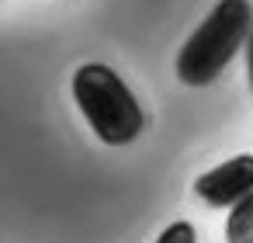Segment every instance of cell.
<instances>
[{"instance_id":"cell-2","label":"cell","mask_w":253,"mask_h":243,"mask_svg":"<svg viewBox=\"0 0 253 243\" xmlns=\"http://www.w3.org/2000/svg\"><path fill=\"white\" fill-rule=\"evenodd\" d=\"M73 97L104 146H128L139 139L146 115L139 108V97L125 87V80L111 66L104 63L80 66L73 73Z\"/></svg>"},{"instance_id":"cell-5","label":"cell","mask_w":253,"mask_h":243,"mask_svg":"<svg viewBox=\"0 0 253 243\" xmlns=\"http://www.w3.org/2000/svg\"><path fill=\"white\" fill-rule=\"evenodd\" d=\"M156 243H198V233H194L191 222H173V226H167L160 233Z\"/></svg>"},{"instance_id":"cell-6","label":"cell","mask_w":253,"mask_h":243,"mask_svg":"<svg viewBox=\"0 0 253 243\" xmlns=\"http://www.w3.org/2000/svg\"><path fill=\"white\" fill-rule=\"evenodd\" d=\"M246 84H250V94H253V35L246 42Z\"/></svg>"},{"instance_id":"cell-1","label":"cell","mask_w":253,"mask_h":243,"mask_svg":"<svg viewBox=\"0 0 253 243\" xmlns=\"http://www.w3.org/2000/svg\"><path fill=\"white\" fill-rule=\"evenodd\" d=\"M253 35V4L250 0H218L208 18L191 32V39L177 52V77L187 87H208L222 77V70L246 49Z\"/></svg>"},{"instance_id":"cell-3","label":"cell","mask_w":253,"mask_h":243,"mask_svg":"<svg viewBox=\"0 0 253 243\" xmlns=\"http://www.w3.org/2000/svg\"><path fill=\"white\" fill-rule=\"evenodd\" d=\"M253 194V153H239L194 181V198L208 208H236Z\"/></svg>"},{"instance_id":"cell-4","label":"cell","mask_w":253,"mask_h":243,"mask_svg":"<svg viewBox=\"0 0 253 243\" xmlns=\"http://www.w3.org/2000/svg\"><path fill=\"white\" fill-rule=\"evenodd\" d=\"M225 243H253V194L229 208L225 219Z\"/></svg>"}]
</instances>
